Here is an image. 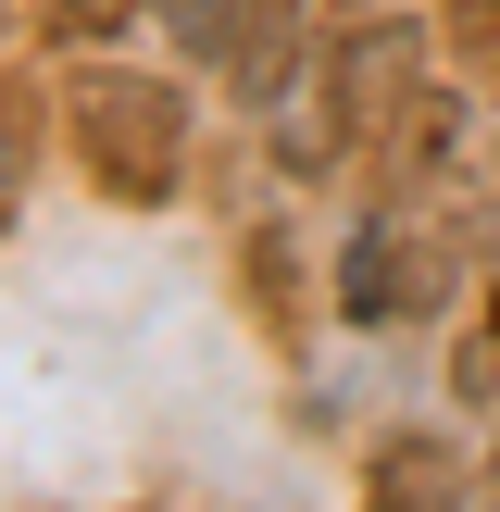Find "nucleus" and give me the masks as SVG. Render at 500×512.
Segmentation results:
<instances>
[{
	"instance_id": "nucleus-1",
	"label": "nucleus",
	"mask_w": 500,
	"mask_h": 512,
	"mask_svg": "<svg viewBox=\"0 0 500 512\" xmlns=\"http://www.w3.org/2000/svg\"><path fill=\"white\" fill-rule=\"evenodd\" d=\"M413 100H425V13L375 0V13H350L338 38H325L313 88L275 100V113H288V125H275V163H288V175H325V163H350V150H375Z\"/></svg>"
},
{
	"instance_id": "nucleus-2",
	"label": "nucleus",
	"mask_w": 500,
	"mask_h": 512,
	"mask_svg": "<svg viewBox=\"0 0 500 512\" xmlns=\"http://www.w3.org/2000/svg\"><path fill=\"white\" fill-rule=\"evenodd\" d=\"M63 138H75V163L100 175V200L150 213V200H175V175H188V75L88 63L75 100H63Z\"/></svg>"
},
{
	"instance_id": "nucleus-3",
	"label": "nucleus",
	"mask_w": 500,
	"mask_h": 512,
	"mask_svg": "<svg viewBox=\"0 0 500 512\" xmlns=\"http://www.w3.org/2000/svg\"><path fill=\"white\" fill-rule=\"evenodd\" d=\"M338 313L350 325H413L425 313V263H413V238H400V213H363V225H350V250H338Z\"/></svg>"
},
{
	"instance_id": "nucleus-4",
	"label": "nucleus",
	"mask_w": 500,
	"mask_h": 512,
	"mask_svg": "<svg viewBox=\"0 0 500 512\" xmlns=\"http://www.w3.org/2000/svg\"><path fill=\"white\" fill-rule=\"evenodd\" d=\"M363 500H375V512H450V500H463L450 438H425V425H413V438H388V450L363 463Z\"/></svg>"
},
{
	"instance_id": "nucleus-5",
	"label": "nucleus",
	"mask_w": 500,
	"mask_h": 512,
	"mask_svg": "<svg viewBox=\"0 0 500 512\" xmlns=\"http://www.w3.org/2000/svg\"><path fill=\"white\" fill-rule=\"evenodd\" d=\"M150 13H163L175 63H238L250 25H263V0H150Z\"/></svg>"
},
{
	"instance_id": "nucleus-6",
	"label": "nucleus",
	"mask_w": 500,
	"mask_h": 512,
	"mask_svg": "<svg viewBox=\"0 0 500 512\" xmlns=\"http://www.w3.org/2000/svg\"><path fill=\"white\" fill-rule=\"evenodd\" d=\"M450 150H463V100H438V88H425V100H413V175H438Z\"/></svg>"
},
{
	"instance_id": "nucleus-7",
	"label": "nucleus",
	"mask_w": 500,
	"mask_h": 512,
	"mask_svg": "<svg viewBox=\"0 0 500 512\" xmlns=\"http://www.w3.org/2000/svg\"><path fill=\"white\" fill-rule=\"evenodd\" d=\"M450 512H500V475H488V488H463V500H450Z\"/></svg>"
},
{
	"instance_id": "nucleus-8",
	"label": "nucleus",
	"mask_w": 500,
	"mask_h": 512,
	"mask_svg": "<svg viewBox=\"0 0 500 512\" xmlns=\"http://www.w3.org/2000/svg\"><path fill=\"white\" fill-rule=\"evenodd\" d=\"M488 350H500V288H488Z\"/></svg>"
}]
</instances>
